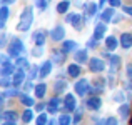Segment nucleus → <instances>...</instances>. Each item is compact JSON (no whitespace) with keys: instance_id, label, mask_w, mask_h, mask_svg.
Instances as JSON below:
<instances>
[{"instance_id":"f257e3e1","label":"nucleus","mask_w":132,"mask_h":125,"mask_svg":"<svg viewBox=\"0 0 132 125\" xmlns=\"http://www.w3.org/2000/svg\"><path fill=\"white\" fill-rule=\"evenodd\" d=\"M32 19H34L32 8H25V10H23V13H22V17H20V22H19V25H17V29H19L20 32L29 30V27L32 25Z\"/></svg>"},{"instance_id":"f03ea898","label":"nucleus","mask_w":132,"mask_h":125,"mask_svg":"<svg viewBox=\"0 0 132 125\" xmlns=\"http://www.w3.org/2000/svg\"><path fill=\"white\" fill-rule=\"evenodd\" d=\"M22 50H23V43L19 39H13L12 43H10V47H9V53L12 55V57H19V55L22 53Z\"/></svg>"},{"instance_id":"7ed1b4c3","label":"nucleus","mask_w":132,"mask_h":125,"mask_svg":"<svg viewBox=\"0 0 132 125\" xmlns=\"http://www.w3.org/2000/svg\"><path fill=\"white\" fill-rule=\"evenodd\" d=\"M75 92H77L80 97L85 95V93L89 92V82L85 80V78H82L80 82H77V83H75Z\"/></svg>"},{"instance_id":"20e7f679","label":"nucleus","mask_w":132,"mask_h":125,"mask_svg":"<svg viewBox=\"0 0 132 125\" xmlns=\"http://www.w3.org/2000/svg\"><path fill=\"white\" fill-rule=\"evenodd\" d=\"M104 68H105V64L100 58H92L90 60V70L92 72H102Z\"/></svg>"},{"instance_id":"39448f33","label":"nucleus","mask_w":132,"mask_h":125,"mask_svg":"<svg viewBox=\"0 0 132 125\" xmlns=\"http://www.w3.org/2000/svg\"><path fill=\"white\" fill-rule=\"evenodd\" d=\"M2 65H3V68H2V75H3V77L13 74V65H10L9 62H7V57H5V55H2Z\"/></svg>"},{"instance_id":"423d86ee","label":"nucleus","mask_w":132,"mask_h":125,"mask_svg":"<svg viewBox=\"0 0 132 125\" xmlns=\"http://www.w3.org/2000/svg\"><path fill=\"white\" fill-rule=\"evenodd\" d=\"M64 35H65V30H64V27H60V25H57L54 30H52V39H54L55 42L62 40V39H64Z\"/></svg>"},{"instance_id":"0eeeda50","label":"nucleus","mask_w":132,"mask_h":125,"mask_svg":"<svg viewBox=\"0 0 132 125\" xmlns=\"http://www.w3.org/2000/svg\"><path fill=\"white\" fill-rule=\"evenodd\" d=\"M100 103H102V102H100L99 97H92V99L87 100V107H89V109H92V110H99L100 109Z\"/></svg>"},{"instance_id":"6e6552de","label":"nucleus","mask_w":132,"mask_h":125,"mask_svg":"<svg viewBox=\"0 0 132 125\" xmlns=\"http://www.w3.org/2000/svg\"><path fill=\"white\" fill-rule=\"evenodd\" d=\"M65 109L70 112V110H75V99L72 93H67V97H65Z\"/></svg>"},{"instance_id":"1a4fd4ad","label":"nucleus","mask_w":132,"mask_h":125,"mask_svg":"<svg viewBox=\"0 0 132 125\" xmlns=\"http://www.w3.org/2000/svg\"><path fill=\"white\" fill-rule=\"evenodd\" d=\"M105 29H107V27L104 25V23H99V25L95 27V32H94V39H95V40H100L104 37V33H105Z\"/></svg>"},{"instance_id":"9d476101","label":"nucleus","mask_w":132,"mask_h":125,"mask_svg":"<svg viewBox=\"0 0 132 125\" xmlns=\"http://www.w3.org/2000/svg\"><path fill=\"white\" fill-rule=\"evenodd\" d=\"M120 45H122L124 48H129L132 45V35L130 33H122L120 35Z\"/></svg>"},{"instance_id":"9b49d317","label":"nucleus","mask_w":132,"mask_h":125,"mask_svg":"<svg viewBox=\"0 0 132 125\" xmlns=\"http://www.w3.org/2000/svg\"><path fill=\"white\" fill-rule=\"evenodd\" d=\"M50 70H52V62H45V64L40 67V70H39V75L40 77H47L48 74H50Z\"/></svg>"},{"instance_id":"f8f14e48","label":"nucleus","mask_w":132,"mask_h":125,"mask_svg":"<svg viewBox=\"0 0 132 125\" xmlns=\"http://www.w3.org/2000/svg\"><path fill=\"white\" fill-rule=\"evenodd\" d=\"M23 77H25L23 70H17L15 74H13V77H12V83H13V85H20L22 80H23Z\"/></svg>"},{"instance_id":"ddd939ff","label":"nucleus","mask_w":132,"mask_h":125,"mask_svg":"<svg viewBox=\"0 0 132 125\" xmlns=\"http://www.w3.org/2000/svg\"><path fill=\"white\" fill-rule=\"evenodd\" d=\"M119 65H120V57H117V55L110 57V72H112V74H116V72H117Z\"/></svg>"},{"instance_id":"4468645a","label":"nucleus","mask_w":132,"mask_h":125,"mask_svg":"<svg viewBox=\"0 0 132 125\" xmlns=\"http://www.w3.org/2000/svg\"><path fill=\"white\" fill-rule=\"evenodd\" d=\"M59 105H60V99H57V97H55V99H52L50 103H48V112H50V113L57 112V110H59Z\"/></svg>"},{"instance_id":"2eb2a0df","label":"nucleus","mask_w":132,"mask_h":125,"mask_svg":"<svg viewBox=\"0 0 132 125\" xmlns=\"http://www.w3.org/2000/svg\"><path fill=\"white\" fill-rule=\"evenodd\" d=\"M129 113H130V107L127 105V103H124V105L119 107V115L122 117V119H127V117H129Z\"/></svg>"},{"instance_id":"dca6fc26","label":"nucleus","mask_w":132,"mask_h":125,"mask_svg":"<svg viewBox=\"0 0 132 125\" xmlns=\"http://www.w3.org/2000/svg\"><path fill=\"white\" fill-rule=\"evenodd\" d=\"M72 23H74V29H75V30H80L84 20H82L80 15H74V17H72Z\"/></svg>"},{"instance_id":"f3484780","label":"nucleus","mask_w":132,"mask_h":125,"mask_svg":"<svg viewBox=\"0 0 132 125\" xmlns=\"http://www.w3.org/2000/svg\"><path fill=\"white\" fill-rule=\"evenodd\" d=\"M105 47H107V50H114V48L117 47V39H116V37H107Z\"/></svg>"},{"instance_id":"a211bd4d","label":"nucleus","mask_w":132,"mask_h":125,"mask_svg":"<svg viewBox=\"0 0 132 125\" xmlns=\"http://www.w3.org/2000/svg\"><path fill=\"white\" fill-rule=\"evenodd\" d=\"M69 7H70V3H69V0H64V2H60L57 5V12L59 13H65L69 10Z\"/></svg>"},{"instance_id":"6ab92c4d","label":"nucleus","mask_w":132,"mask_h":125,"mask_svg":"<svg viewBox=\"0 0 132 125\" xmlns=\"http://www.w3.org/2000/svg\"><path fill=\"white\" fill-rule=\"evenodd\" d=\"M34 40H35L37 45H44V42H45V33H44V32H35V33H34Z\"/></svg>"},{"instance_id":"aec40b11","label":"nucleus","mask_w":132,"mask_h":125,"mask_svg":"<svg viewBox=\"0 0 132 125\" xmlns=\"http://www.w3.org/2000/svg\"><path fill=\"white\" fill-rule=\"evenodd\" d=\"M79 74H80V67H79V65H75V64L69 65V75H70V77H77Z\"/></svg>"},{"instance_id":"412c9836","label":"nucleus","mask_w":132,"mask_h":125,"mask_svg":"<svg viewBox=\"0 0 132 125\" xmlns=\"http://www.w3.org/2000/svg\"><path fill=\"white\" fill-rule=\"evenodd\" d=\"M75 60L80 62V64L87 62V52H85V50H79L77 53H75Z\"/></svg>"},{"instance_id":"4be33fe9","label":"nucleus","mask_w":132,"mask_h":125,"mask_svg":"<svg viewBox=\"0 0 132 125\" xmlns=\"http://www.w3.org/2000/svg\"><path fill=\"white\" fill-rule=\"evenodd\" d=\"M45 90H47V87H45V83H40V85L35 87V95L39 97V99H42L45 95Z\"/></svg>"},{"instance_id":"5701e85b","label":"nucleus","mask_w":132,"mask_h":125,"mask_svg":"<svg viewBox=\"0 0 132 125\" xmlns=\"http://www.w3.org/2000/svg\"><path fill=\"white\" fill-rule=\"evenodd\" d=\"M0 13H2V15H0V25H5V20H7V17H9V8H7V7H2V8H0Z\"/></svg>"},{"instance_id":"b1692460","label":"nucleus","mask_w":132,"mask_h":125,"mask_svg":"<svg viewBox=\"0 0 132 125\" xmlns=\"http://www.w3.org/2000/svg\"><path fill=\"white\" fill-rule=\"evenodd\" d=\"M75 48H77V43H75V42H72V40L64 42V52H70V50H75Z\"/></svg>"},{"instance_id":"393cba45","label":"nucleus","mask_w":132,"mask_h":125,"mask_svg":"<svg viewBox=\"0 0 132 125\" xmlns=\"http://www.w3.org/2000/svg\"><path fill=\"white\" fill-rule=\"evenodd\" d=\"M95 12H97L95 3H87V5H85V13H87V15H95Z\"/></svg>"},{"instance_id":"a878e982","label":"nucleus","mask_w":132,"mask_h":125,"mask_svg":"<svg viewBox=\"0 0 132 125\" xmlns=\"http://www.w3.org/2000/svg\"><path fill=\"white\" fill-rule=\"evenodd\" d=\"M112 15H114V10H112V8L104 10V13H102V20H104V22H109V20L112 19Z\"/></svg>"},{"instance_id":"bb28decb","label":"nucleus","mask_w":132,"mask_h":125,"mask_svg":"<svg viewBox=\"0 0 132 125\" xmlns=\"http://www.w3.org/2000/svg\"><path fill=\"white\" fill-rule=\"evenodd\" d=\"M32 110H25V112H23V115H22V119H23V122L25 123H29L30 120H32Z\"/></svg>"},{"instance_id":"cd10ccee","label":"nucleus","mask_w":132,"mask_h":125,"mask_svg":"<svg viewBox=\"0 0 132 125\" xmlns=\"http://www.w3.org/2000/svg\"><path fill=\"white\" fill-rule=\"evenodd\" d=\"M20 100H22V103H23V105H27V107L34 105V100L30 99V97H27V95H22V97H20Z\"/></svg>"},{"instance_id":"c85d7f7f","label":"nucleus","mask_w":132,"mask_h":125,"mask_svg":"<svg viewBox=\"0 0 132 125\" xmlns=\"http://www.w3.org/2000/svg\"><path fill=\"white\" fill-rule=\"evenodd\" d=\"M37 125H47V115L45 113H40L37 117Z\"/></svg>"},{"instance_id":"c756f323","label":"nucleus","mask_w":132,"mask_h":125,"mask_svg":"<svg viewBox=\"0 0 132 125\" xmlns=\"http://www.w3.org/2000/svg\"><path fill=\"white\" fill-rule=\"evenodd\" d=\"M2 119L3 120H13V119H15V112H3Z\"/></svg>"},{"instance_id":"7c9ffc66","label":"nucleus","mask_w":132,"mask_h":125,"mask_svg":"<svg viewBox=\"0 0 132 125\" xmlns=\"http://www.w3.org/2000/svg\"><path fill=\"white\" fill-rule=\"evenodd\" d=\"M59 123L60 125H70V117L69 115H62L60 119H59Z\"/></svg>"},{"instance_id":"2f4dec72","label":"nucleus","mask_w":132,"mask_h":125,"mask_svg":"<svg viewBox=\"0 0 132 125\" xmlns=\"http://www.w3.org/2000/svg\"><path fill=\"white\" fill-rule=\"evenodd\" d=\"M55 88H57V92H62V90L65 88V82L64 80H59L57 83H55Z\"/></svg>"},{"instance_id":"473e14b6","label":"nucleus","mask_w":132,"mask_h":125,"mask_svg":"<svg viewBox=\"0 0 132 125\" xmlns=\"http://www.w3.org/2000/svg\"><path fill=\"white\" fill-rule=\"evenodd\" d=\"M80 119H82V110H75V117H74V122H75V123H79V122H80Z\"/></svg>"},{"instance_id":"72a5a7b5","label":"nucleus","mask_w":132,"mask_h":125,"mask_svg":"<svg viewBox=\"0 0 132 125\" xmlns=\"http://www.w3.org/2000/svg\"><path fill=\"white\" fill-rule=\"evenodd\" d=\"M17 65H19V67H25V65H29V62H27V58H19V60H17Z\"/></svg>"},{"instance_id":"f704fd0d","label":"nucleus","mask_w":132,"mask_h":125,"mask_svg":"<svg viewBox=\"0 0 132 125\" xmlns=\"http://www.w3.org/2000/svg\"><path fill=\"white\" fill-rule=\"evenodd\" d=\"M54 60H55V62H62V60H64V55H62L60 52H55V55H54Z\"/></svg>"},{"instance_id":"c9c22d12","label":"nucleus","mask_w":132,"mask_h":125,"mask_svg":"<svg viewBox=\"0 0 132 125\" xmlns=\"http://www.w3.org/2000/svg\"><path fill=\"white\" fill-rule=\"evenodd\" d=\"M35 5L39 7V8H45V7H47V2H45V0H37Z\"/></svg>"},{"instance_id":"e433bc0d","label":"nucleus","mask_w":132,"mask_h":125,"mask_svg":"<svg viewBox=\"0 0 132 125\" xmlns=\"http://www.w3.org/2000/svg\"><path fill=\"white\" fill-rule=\"evenodd\" d=\"M104 125H117V120H116V119H112V117H110V119H107V122L104 123Z\"/></svg>"},{"instance_id":"4c0bfd02","label":"nucleus","mask_w":132,"mask_h":125,"mask_svg":"<svg viewBox=\"0 0 132 125\" xmlns=\"http://www.w3.org/2000/svg\"><path fill=\"white\" fill-rule=\"evenodd\" d=\"M109 2H110V5H112V7H119L120 5V0H109Z\"/></svg>"},{"instance_id":"58836bf2","label":"nucleus","mask_w":132,"mask_h":125,"mask_svg":"<svg viewBox=\"0 0 132 125\" xmlns=\"http://www.w3.org/2000/svg\"><path fill=\"white\" fill-rule=\"evenodd\" d=\"M34 55H35V57H39V55H42V48H39V47H37L35 50H34Z\"/></svg>"},{"instance_id":"ea45409f","label":"nucleus","mask_w":132,"mask_h":125,"mask_svg":"<svg viewBox=\"0 0 132 125\" xmlns=\"http://www.w3.org/2000/svg\"><path fill=\"white\" fill-rule=\"evenodd\" d=\"M124 12H127L129 15H132V7H124Z\"/></svg>"},{"instance_id":"a19ab883","label":"nucleus","mask_w":132,"mask_h":125,"mask_svg":"<svg viewBox=\"0 0 132 125\" xmlns=\"http://www.w3.org/2000/svg\"><path fill=\"white\" fill-rule=\"evenodd\" d=\"M2 85H3V87L9 85V78H7V77H3V78H2Z\"/></svg>"},{"instance_id":"79ce46f5","label":"nucleus","mask_w":132,"mask_h":125,"mask_svg":"<svg viewBox=\"0 0 132 125\" xmlns=\"http://www.w3.org/2000/svg\"><path fill=\"white\" fill-rule=\"evenodd\" d=\"M127 75L132 78V65H129V67H127Z\"/></svg>"},{"instance_id":"37998d69","label":"nucleus","mask_w":132,"mask_h":125,"mask_svg":"<svg viewBox=\"0 0 132 125\" xmlns=\"http://www.w3.org/2000/svg\"><path fill=\"white\" fill-rule=\"evenodd\" d=\"M30 88H32V83L27 82V83H25V90H30Z\"/></svg>"},{"instance_id":"c03bdc74","label":"nucleus","mask_w":132,"mask_h":125,"mask_svg":"<svg viewBox=\"0 0 132 125\" xmlns=\"http://www.w3.org/2000/svg\"><path fill=\"white\" fill-rule=\"evenodd\" d=\"M44 107H45L44 103H39V105H37V110H39V112H40V110H44Z\"/></svg>"},{"instance_id":"a18cd8bd","label":"nucleus","mask_w":132,"mask_h":125,"mask_svg":"<svg viewBox=\"0 0 132 125\" xmlns=\"http://www.w3.org/2000/svg\"><path fill=\"white\" fill-rule=\"evenodd\" d=\"M3 125H15V122H13V120H10V122H5Z\"/></svg>"},{"instance_id":"49530a36","label":"nucleus","mask_w":132,"mask_h":125,"mask_svg":"<svg viewBox=\"0 0 132 125\" xmlns=\"http://www.w3.org/2000/svg\"><path fill=\"white\" fill-rule=\"evenodd\" d=\"M3 2H5V3H12L13 0H3Z\"/></svg>"},{"instance_id":"de8ad7c7","label":"nucleus","mask_w":132,"mask_h":125,"mask_svg":"<svg viewBox=\"0 0 132 125\" xmlns=\"http://www.w3.org/2000/svg\"><path fill=\"white\" fill-rule=\"evenodd\" d=\"M99 3H100V5H104V3H105V0H100V2H99Z\"/></svg>"},{"instance_id":"09e8293b","label":"nucleus","mask_w":132,"mask_h":125,"mask_svg":"<svg viewBox=\"0 0 132 125\" xmlns=\"http://www.w3.org/2000/svg\"><path fill=\"white\" fill-rule=\"evenodd\" d=\"M47 125H54V123H52V122H50V123H47Z\"/></svg>"},{"instance_id":"8fccbe9b","label":"nucleus","mask_w":132,"mask_h":125,"mask_svg":"<svg viewBox=\"0 0 132 125\" xmlns=\"http://www.w3.org/2000/svg\"><path fill=\"white\" fill-rule=\"evenodd\" d=\"M130 122H132V120H130Z\"/></svg>"}]
</instances>
